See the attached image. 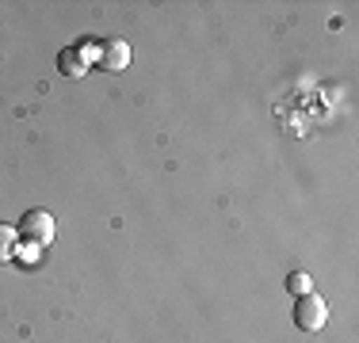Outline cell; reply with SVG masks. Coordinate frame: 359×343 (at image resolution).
I'll return each mask as SVG.
<instances>
[{"instance_id": "6da1fadb", "label": "cell", "mask_w": 359, "mask_h": 343, "mask_svg": "<svg viewBox=\"0 0 359 343\" xmlns=\"http://www.w3.org/2000/svg\"><path fill=\"white\" fill-rule=\"evenodd\" d=\"M15 233H20L23 244L46 248V244H54V237H57V221L50 210H27L20 218V225H15Z\"/></svg>"}, {"instance_id": "7a4b0ae2", "label": "cell", "mask_w": 359, "mask_h": 343, "mask_svg": "<svg viewBox=\"0 0 359 343\" xmlns=\"http://www.w3.org/2000/svg\"><path fill=\"white\" fill-rule=\"evenodd\" d=\"M329 324V305L321 294H302L294 298V328L298 332H321Z\"/></svg>"}, {"instance_id": "3957f363", "label": "cell", "mask_w": 359, "mask_h": 343, "mask_svg": "<svg viewBox=\"0 0 359 343\" xmlns=\"http://www.w3.org/2000/svg\"><path fill=\"white\" fill-rule=\"evenodd\" d=\"M96 65L104 69V73H123V69L130 65V42L126 38H104L100 42Z\"/></svg>"}, {"instance_id": "52a82bcc", "label": "cell", "mask_w": 359, "mask_h": 343, "mask_svg": "<svg viewBox=\"0 0 359 343\" xmlns=\"http://www.w3.org/2000/svg\"><path fill=\"white\" fill-rule=\"evenodd\" d=\"M15 260H20L23 267H35V263L42 260V248L39 244H20L15 248Z\"/></svg>"}, {"instance_id": "8992f818", "label": "cell", "mask_w": 359, "mask_h": 343, "mask_svg": "<svg viewBox=\"0 0 359 343\" xmlns=\"http://www.w3.org/2000/svg\"><path fill=\"white\" fill-rule=\"evenodd\" d=\"M287 290H290L294 298H302V294H313V279H310L306 271H290V274H287Z\"/></svg>"}, {"instance_id": "5b68a950", "label": "cell", "mask_w": 359, "mask_h": 343, "mask_svg": "<svg viewBox=\"0 0 359 343\" xmlns=\"http://www.w3.org/2000/svg\"><path fill=\"white\" fill-rule=\"evenodd\" d=\"M15 248H20V233H15V225L0 221V263H12L15 260Z\"/></svg>"}, {"instance_id": "277c9868", "label": "cell", "mask_w": 359, "mask_h": 343, "mask_svg": "<svg viewBox=\"0 0 359 343\" xmlns=\"http://www.w3.org/2000/svg\"><path fill=\"white\" fill-rule=\"evenodd\" d=\"M57 69H62L65 76H84V73H88V57H84L76 46H69V50L57 54Z\"/></svg>"}]
</instances>
